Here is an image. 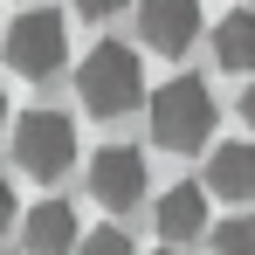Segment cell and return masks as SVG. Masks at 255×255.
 Returning <instances> with one entry per match:
<instances>
[{"label":"cell","mask_w":255,"mask_h":255,"mask_svg":"<svg viewBox=\"0 0 255 255\" xmlns=\"http://www.w3.org/2000/svg\"><path fill=\"white\" fill-rule=\"evenodd\" d=\"M76 255H138V249H131V235H125V228H90Z\"/></svg>","instance_id":"cell-12"},{"label":"cell","mask_w":255,"mask_h":255,"mask_svg":"<svg viewBox=\"0 0 255 255\" xmlns=\"http://www.w3.org/2000/svg\"><path fill=\"white\" fill-rule=\"evenodd\" d=\"M7 145H14V159H21L28 179H62L76 166V125L62 111H21V125L7 131Z\"/></svg>","instance_id":"cell-4"},{"label":"cell","mask_w":255,"mask_h":255,"mask_svg":"<svg viewBox=\"0 0 255 255\" xmlns=\"http://www.w3.org/2000/svg\"><path fill=\"white\" fill-rule=\"evenodd\" d=\"M200 35V0H138V42L159 55H186Z\"/></svg>","instance_id":"cell-6"},{"label":"cell","mask_w":255,"mask_h":255,"mask_svg":"<svg viewBox=\"0 0 255 255\" xmlns=\"http://www.w3.org/2000/svg\"><path fill=\"white\" fill-rule=\"evenodd\" d=\"M0 255H7V249H0Z\"/></svg>","instance_id":"cell-18"},{"label":"cell","mask_w":255,"mask_h":255,"mask_svg":"<svg viewBox=\"0 0 255 255\" xmlns=\"http://www.w3.org/2000/svg\"><path fill=\"white\" fill-rule=\"evenodd\" d=\"M214 255H255V214H228L214 228Z\"/></svg>","instance_id":"cell-11"},{"label":"cell","mask_w":255,"mask_h":255,"mask_svg":"<svg viewBox=\"0 0 255 255\" xmlns=\"http://www.w3.org/2000/svg\"><path fill=\"white\" fill-rule=\"evenodd\" d=\"M159 255H179V249H159Z\"/></svg>","instance_id":"cell-17"},{"label":"cell","mask_w":255,"mask_h":255,"mask_svg":"<svg viewBox=\"0 0 255 255\" xmlns=\"http://www.w3.org/2000/svg\"><path fill=\"white\" fill-rule=\"evenodd\" d=\"M214 62L228 76H249L255 83V7H235L214 21Z\"/></svg>","instance_id":"cell-10"},{"label":"cell","mask_w":255,"mask_h":255,"mask_svg":"<svg viewBox=\"0 0 255 255\" xmlns=\"http://www.w3.org/2000/svg\"><path fill=\"white\" fill-rule=\"evenodd\" d=\"M207 193L249 207V200H255V145H242V138L214 145V159H207Z\"/></svg>","instance_id":"cell-9"},{"label":"cell","mask_w":255,"mask_h":255,"mask_svg":"<svg viewBox=\"0 0 255 255\" xmlns=\"http://www.w3.org/2000/svg\"><path fill=\"white\" fill-rule=\"evenodd\" d=\"M152 221H159L166 249H179V242H193V235H207V186H193V179H179V186H166V193H159V207H152Z\"/></svg>","instance_id":"cell-8"},{"label":"cell","mask_w":255,"mask_h":255,"mask_svg":"<svg viewBox=\"0 0 255 255\" xmlns=\"http://www.w3.org/2000/svg\"><path fill=\"white\" fill-rule=\"evenodd\" d=\"M118 7H131V0H76V14H83V21H111Z\"/></svg>","instance_id":"cell-13"},{"label":"cell","mask_w":255,"mask_h":255,"mask_svg":"<svg viewBox=\"0 0 255 255\" xmlns=\"http://www.w3.org/2000/svg\"><path fill=\"white\" fill-rule=\"evenodd\" d=\"M214 90L200 76H166V83L152 90V104H145V118H152V145L159 152H200L214 138Z\"/></svg>","instance_id":"cell-1"},{"label":"cell","mask_w":255,"mask_h":255,"mask_svg":"<svg viewBox=\"0 0 255 255\" xmlns=\"http://www.w3.org/2000/svg\"><path fill=\"white\" fill-rule=\"evenodd\" d=\"M0 131H7V104H0Z\"/></svg>","instance_id":"cell-16"},{"label":"cell","mask_w":255,"mask_h":255,"mask_svg":"<svg viewBox=\"0 0 255 255\" xmlns=\"http://www.w3.org/2000/svg\"><path fill=\"white\" fill-rule=\"evenodd\" d=\"M242 118H249V125H255V83L242 90Z\"/></svg>","instance_id":"cell-15"},{"label":"cell","mask_w":255,"mask_h":255,"mask_svg":"<svg viewBox=\"0 0 255 255\" xmlns=\"http://www.w3.org/2000/svg\"><path fill=\"white\" fill-rule=\"evenodd\" d=\"M76 97H83L90 118H125L145 104V69H138V48L131 42H97L76 62Z\"/></svg>","instance_id":"cell-2"},{"label":"cell","mask_w":255,"mask_h":255,"mask_svg":"<svg viewBox=\"0 0 255 255\" xmlns=\"http://www.w3.org/2000/svg\"><path fill=\"white\" fill-rule=\"evenodd\" d=\"M7 221H14V179L0 172V228H7Z\"/></svg>","instance_id":"cell-14"},{"label":"cell","mask_w":255,"mask_h":255,"mask_svg":"<svg viewBox=\"0 0 255 255\" xmlns=\"http://www.w3.org/2000/svg\"><path fill=\"white\" fill-rule=\"evenodd\" d=\"M83 235H76V207L62 200H42V207L21 214V255H76Z\"/></svg>","instance_id":"cell-7"},{"label":"cell","mask_w":255,"mask_h":255,"mask_svg":"<svg viewBox=\"0 0 255 255\" xmlns=\"http://www.w3.org/2000/svg\"><path fill=\"white\" fill-rule=\"evenodd\" d=\"M90 200L111 214H131L145 200V152L131 145H97L90 152Z\"/></svg>","instance_id":"cell-5"},{"label":"cell","mask_w":255,"mask_h":255,"mask_svg":"<svg viewBox=\"0 0 255 255\" xmlns=\"http://www.w3.org/2000/svg\"><path fill=\"white\" fill-rule=\"evenodd\" d=\"M7 69L14 76H28V83H48L55 69H62V55H69V21L55 14V7H28L14 28H7Z\"/></svg>","instance_id":"cell-3"}]
</instances>
